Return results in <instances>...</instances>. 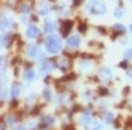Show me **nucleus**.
Returning a JSON list of instances; mask_svg holds the SVG:
<instances>
[{
  "label": "nucleus",
  "instance_id": "nucleus-1",
  "mask_svg": "<svg viewBox=\"0 0 132 130\" xmlns=\"http://www.w3.org/2000/svg\"><path fill=\"white\" fill-rule=\"evenodd\" d=\"M44 47H45V51L50 52V54H57L59 51L62 49V39L59 36H54V34H50L45 38L44 41Z\"/></svg>",
  "mask_w": 132,
  "mask_h": 130
},
{
  "label": "nucleus",
  "instance_id": "nucleus-2",
  "mask_svg": "<svg viewBox=\"0 0 132 130\" xmlns=\"http://www.w3.org/2000/svg\"><path fill=\"white\" fill-rule=\"evenodd\" d=\"M87 11L93 15H102L107 12V5L102 0H90L87 3Z\"/></svg>",
  "mask_w": 132,
  "mask_h": 130
},
{
  "label": "nucleus",
  "instance_id": "nucleus-3",
  "mask_svg": "<svg viewBox=\"0 0 132 130\" xmlns=\"http://www.w3.org/2000/svg\"><path fill=\"white\" fill-rule=\"evenodd\" d=\"M26 36H27L29 39H35V38H38V36H39V29H38L35 24L29 25V27H27V32H26Z\"/></svg>",
  "mask_w": 132,
  "mask_h": 130
},
{
  "label": "nucleus",
  "instance_id": "nucleus-4",
  "mask_svg": "<svg viewBox=\"0 0 132 130\" xmlns=\"http://www.w3.org/2000/svg\"><path fill=\"white\" fill-rule=\"evenodd\" d=\"M66 43H68L69 48H78V47H80V36H77V34L69 36L68 41H66Z\"/></svg>",
  "mask_w": 132,
  "mask_h": 130
},
{
  "label": "nucleus",
  "instance_id": "nucleus-5",
  "mask_svg": "<svg viewBox=\"0 0 132 130\" xmlns=\"http://www.w3.org/2000/svg\"><path fill=\"white\" fill-rule=\"evenodd\" d=\"M27 55L30 58H36L41 55V51H39V48L36 45H29L27 47Z\"/></svg>",
  "mask_w": 132,
  "mask_h": 130
},
{
  "label": "nucleus",
  "instance_id": "nucleus-6",
  "mask_svg": "<svg viewBox=\"0 0 132 130\" xmlns=\"http://www.w3.org/2000/svg\"><path fill=\"white\" fill-rule=\"evenodd\" d=\"M48 12H50V5L47 2L41 0V2L38 3V14H39V15H47Z\"/></svg>",
  "mask_w": 132,
  "mask_h": 130
},
{
  "label": "nucleus",
  "instance_id": "nucleus-7",
  "mask_svg": "<svg viewBox=\"0 0 132 130\" xmlns=\"http://www.w3.org/2000/svg\"><path fill=\"white\" fill-rule=\"evenodd\" d=\"M56 66H57V69H60L62 72H66V70L69 69V60H66V58H60L57 63H56Z\"/></svg>",
  "mask_w": 132,
  "mask_h": 130
},
{
  "label": "nucleus",
  "instance_id": "nucleus-8",
  "mask_svg": "<svg viewBox=\"0 0 132 130\" xmlns=\"http://www.w3.org/2000/svg\"><path fill=\"white\" fill-rule=\"evenodd\" d=\"M41 70L44 73H48V72H51V69H53V64L50 63V60H42L41 61Z\"/></svg>",
  "mask_w": 132,
  "mask_h": 130
},
{
  "label": "nucleus",
  "instance_id": "nucleus-9",
  "mask_svg": "<svg viewBox=\"0 0 132 130\" xmlns=\"http://www.w3.org/2000/svg\"><path fill=\"white\" fill-rule=\"evenodd\" d=\"M92 118L90 117V114H89V111H84L81 115H80V123L81 124H89V123H92Z\"/></svg>",
  "mask_w": 132,
  "mask_h": 130
},
{
  "label": "nucleus",
  "instance_id": "nucleus-10",
  "mask_svg": "<svg viewBox=\"0 0 132 130\" xmlns=\"http://www.w3.org/2000/svg\"><path fill=\"white\" fill-rule=\"evenodd\" d=\"M71 29H72V23H71V21H66V23H63V25H62V29H60V33H62L63 36H68Z\"/></svg>",
  "mask_w": 132,
  "mask_h": 130
},
{
  "label": "nucleus",
  "instance_id": "nucleus-11",
  "mask_svg": "<svg viewBox=\"0 0 132 130\" xmlns=\"http://www.w3.org/2000/svg\"><path fill=\"white\" fill-rule=\"evenodd\" d=\"M102 117H104V121L105 123H113V120H114V114L111 111H104Z\"/></svg>",
  "mask_w": 132,
  "mask_h": 130
},
{
  "label": "nucleus",
  "instance_id": "nucleus-12",
  "mask_svg": "<svg viewBox=\"0 0 132 130\" xmlns=\"http://www.w3.org/2000/svg\"><path fill=\"white\" fill-rule=\"evenodd\" d=\"M99 75H101L102 79H110V78H111V72H110L108 67H102V69L99 70Z\"/></svg>",
  "mask_w": 132,
  "mask_h": 130
},
{
  "label": "nucleus",
  "instance_id": "nucleus-13",
  "mask_svg": "<svg viewBox=\"0 0 132 130\" xmlns=\"http://www.w3.org/2000/svg\"><path fill=\"white\" fill-rule=\"evenodd\" d=\"M54 29H56V25H54V23H51V21H47V23L44 24V32L45 33L54 32Z\"/></svg>",
  "mask_w": 132,
  "mask_h": 130
},
{
  "label": "nucleus",
  "instance_id": "nucleus-14",
  "mask_svg": "<svg viewBox=\"0 0 132 130\" xmlns=\"http://www.w3.org/2000/svg\"><path fill=\"white\" fill-rule=\"evenodd\" d=\"M35 76H36V75H35V72H33L32 69H29V70H26L24 72V79L26 81H33Z\"/></svg>",
  "mask_w": 132,
  "mask_h": 130
},
{
  "label": "nucleus",
  "instance_id": "nucleus-15",
  "mask_svg": "<svg viewBox=\"0 0 132 130\" xmlns=\"http://www.w3.org/2000/svg\"><path fill=\"white\" fill-rule=\"evenodd\" d=\"M18 93H20V85H18V84H14L12 88H11V96H12V97H16Z\"/></svg>",
  "mask_w": 132,
  "mask_h": 130
},
{
  "label": "nucleus",
  "instance_id": "nucleus-16",
  "mask_svg": "<svg viewBox=\"0 0 132 130\" xmlns=\"http://www.w3.org/2000/svg\"><path fill=\"white\" fill-rule=\"evenodd\" d=\"M101 129V124H99L96 120H92L90 123V127H89V130H99Z\"/></svg>",
  "mask_w": 132,
  "mask_h": 130
},
{
  "label": "nucleus",
  "instance_id": "nucleus-17",
  "mask_svg": "<svg viewBox=\"0 0 132 130\" xmlns=\"http://www.w3.org/2000/svg\"><path fill=\"white\" fill-rule=\"evenodd\" d=\"M114 30H116V32H119V33H125V30H126V29H125L122 24H116L114 25Z\"/></svg>",
  "mask_w": 132,
  "mask_h": 130
},
{
  "label": "nucleus",
  "instance_id": "nucleus-18",
  "mask_svg": "<svg viewBox=\"0 0 132 130\" xmlns=\"http://www.w3.org/2000/svg\"><path fill=\"white\" fill-rule=\"evenodd\" d=\"M50 97H51V91H50V88H45L44 90V99L50 100Z\"/></svg>",
  "mask_w": 132,
  "mask_h": 130
},
{
  "label": "nucleus",
  "instance_id": "nucleus-19",
  "mask_svg": "<svg viewBox=\"0 0 132 130\" xmlns=\"http://www.w3.org/2000/svg\"><path fill=\"white\" fill-rule=\"evenodd\" d=\"M114 15L117 16V18L123 16V9H116V11H114Z\"/></svg>",
  "mask_w": 132,
  "mask_h": 130
},
{
  "label": "nucleus",
  "instance_id": "nucleus-20",
  "mask_svg": "<svg viewBox=\"0 0 132 130\" xmlns=\"http://www.w3.org/2000/svg\"><path fill=\"white\" fill-rule=\"evenodd\" d=\"M132 57V51L131 49H126L125 51V58H131Z\"/></svg>",
  "mask_w": 132,
  "mask_h": 130
},
{
  "label": "nucleus",
  "instance_id": "nucleus-21",
  "mask_svg": "<svg viewBox=\"0 0 132 130\" xmlns=\"http://www.w3.org/2000/svg\"><path fill=\"white\" fill-rule=\"evenodd\" d=\"M8 123H11V124L14 123V117H12V115H11V117H8Z\"/></svg>",
  "mask_w": 132,
  "mask_h": 130
},
{
  "label": "nucleus",
  "instance_id": "nucleus-22",
  "mask_svg": "<svg viewBox=\"0 0 132 130\" xmlns=\"http://www.w3.org/2000/svg\"><path fill=\"white\" fill-rule=\"evenodd\" d=\"M128 76H131V78H132V67L128 69Z\"/></svg>",
  "mask_w": 132,
  "mask_h": 130
},
{
  "label": "nucleus",
  "instance_id": "nucleus-23",
  "mask_svg": "<svg viewBox=\"0 0 132 130\" xmlns=\"http://www.w3.org/2000/svg\"><path fill=\"white\" fill-rule=\"evenodd\" d=\"M80 30H81V32H86V25H84V24L80 25Z\"/></svg>",
  "mask_w": 132,
  "mask_h": 130
},
{
  "label": "nucleus",
  "instance_id": "nucleus-24",
  "mask_svg": "<svg viewBox=\"0 0 132 130\" xmlns=\"http://www.w3.org/2000/svg\"><path fill=\"white\" fill-rule=\"evenodd\" d=\"M15 130H24V127L23 126H18V127H15Z\"/></svg>",
  "mask_w": 132,
  "mask_h": 130
},
{
  "label": "nucleus",
  "instance_id": "nucleus-25",
  "mask_svg": "<svg viewBox=\"0 0 132 130\" xmlns=\"http://www.w3.org/2000/svg\"><path fill=\"white\" fill-rule=\"evenodd\" d=\"M129 30H131V32H132V24H131V27H129Z\"/></svg>",
  "mask_w": 132,
  "mask_h": 130
}]
</instances>
